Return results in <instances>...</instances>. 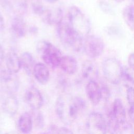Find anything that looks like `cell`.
Listing matches in <instances>:
<instances>
[{"mask_svg": "<svg viewBox=\"0 0 134 134\" xmlns=\"http://www.w3.org/2000/svg\"><path fill=\"white\" fill-rule=\"evenodd\" d=\"M27 104L34 110L40 109L43 103V98L40 91L35 87L29 88L25 94Z\"/></svg>", "mask_w": 134, "mask_h": 134, "instance_id": "8", "label": "cell"}, {"mask_svg": "<svg viewBox=\"0 0 134 134\" xmlns=\"http://www.w3.org/2000/svg\"><path fill=\"white\" fill-rule=\"evenodd\" d=\"M57 134H74L71 130L65 127L60 128L57 132Z\"/></svg>", "mask_w": 134, "mask_h": 134, "instance_id": "25", "label": "cell"}, {"mask_svg": "<svg viewBox=\"0 0 134 134\" xmlns=\"http://www.w3.org/2000/svg\"><path fill=\"white\" fill-rule=\"evenodd\" d=\"M126 98L130 106L134 105V87H127L126 91Z\"/></svg>", "mask_w": 134, "mask_h": 134, "instance_id": "24", "label": "cell"}, {"mask_svg": "<svg viewBox=\"0 0 134 134\" xmlns=\"http://www.w3.org/2000/svg\"><path fill=\"white\" fill-rule=\"evenodd\" d=\"M32 124L33 121L31 115L27 112L24 113L18 119V129L22 133L28 134L32 130Z\"/></svg>", "mask_w": 134, "mask_h": 134, "instance_id": "18", "label": "cell"}, {"mask_svg": "<svg viewBox=\"0 0 134 134\" xmlns=\"http://www.w3.org/2000/svg\"><path fill=\"white\" fill-rule=\"evenodd\" d=\"M61 69L69 75L74 74L77 70V62L72 56H62L59 66Z\"/></svg>", "mask_w": 134, "mask_h": 134, "instance_id": "13", "label": "cell"}, {"mask_svg": "<svg viewBox=\"0 0 134 134\" xmlns=\"http://www.w3.org/2000/svg\"><path fill=\"white\" fill-rule=\"evenodd\" d=\"M122 17L125 23L131 30L134 31V6L128 5L122 11Z\"/></svg>", "mask_w": 134, "mask_h": 134, "instance_id": "20", "label": "cell"}, {"mask_svg": "<svg viewBox=\"0 0 134 134\" xmlns=\"http://www.w3.org/2000/svg\"><path fill=\"white\" fill-rule=\"evenodd\" d=\"M57 33L61 41L76 51H80L83 45V38L71 26L63 20L57 25Z\"/></svg>", "mask_w": 134, "mask_h": 134, "instance_id": "2", "label": "cell"}, {"mask_svg": "<svg viewBox=\"0 0 134 134\" xmlns=\"http://www.w3.org/2000/svg\"><path fill=\"white\" fill-rule=\"evenodd\" d=\"M123 68L115 58H108L102 63V71L105 79L109 82L117 84L121 81Z\"/></svg>", "mask_w": 134, "mask_h": 134, "instance_id": "5", "label": "cell"}, {"mask_svg": "<svg viewBox=\"0 0 134 134\" xmlns=\"http://www.w3.org/2000/svg\"><path fill=\"white\" fill-rule=\"evenodd\" d=\"M32 74L36 80L41 84L44 85L49 81L50 72L48 66L44 63L41 62L36 63Z\"/></svg>", "mask_w": 134, "mask_h": 134, "instance_id": "12", "label": "cell"}, {"mask_svg": "<svg viewBox=\"0 0 134 134\" xmlns=\"http://www.w3.org/2000/svg\"><path fill=\"white\" fill-rule=\"evenodd\" d=\"M128 63L130 68L134 71V52L129 54L128 58Z\"/></svg>", "mask_w": 134, "mask_h": 134, "instance_id": "26", "label": "cell"}, {"mask_svg": "<svg viewBox=\"0 0 134 134\" xmlns=\"http://www.w3.org/2000/svg\"><path fill=\"white\" fill-rule=\"evenodd\" d=\"M85 91L88 99L94 105H98L103 98L100 86L95 80L88 81Z\"/></svg>", "mask_w": 134, "mask_h": 134, "instance_id": "9", "label": "cell"}, {"mask_svg": "<svg viewBox=\"0 0 134 134\" xmlns=\"http://www.w3.org/2000/svg\"><path fill=\"white\" fill-rule=\"evenodd\" d=\"M83 48L86 55L91 59H96L103 53L104 43L103 40L97 36L88 35L83 41Z\"/></svg>", "mask_w": 134, "mask_h": 134, "instance_id": "6", "label": "cell"}, {"mask_svg": "<svg viewBox=\"0 0 134 134\" xmlns=\"http://www.w3.org/2000/svg\"><path fill=\"white\" fill-rule=\"evenodd\" d=\"M106 124L107 132L110 134H118L120 133L121 126L114 118L110 111L108 113Z\"/></svg>", "mask_w": 134, "mask_h": 134, "instance_id": "21", "label": "cell"}, {"mask_svg": "<svg viewBox=\"0 0 134 134\" xmlns=\"http://www.w3.org/2000/svg\"><path fill=\"white\" fill-rule=\"evenodd\" d=\"M109 111L121 126L127 122L126 109L120 98H116L114 100Z\"/></svg>", "mask_w": 134, "mask_h": 134, "instance_id": "10", "label": "cell"}, {"mask_svg": "<svg viewBox=\"0 0 134 134\" xmlns=\"http://www.w3.org/2000/svg\"><path fill=\"white\" fill-rule=\"evenodd\" d=\"M82 74L84 79L94 80L98 75V69L96 64L91 60L84 62L82 67Z\"/></svg>", "mask_w": 134, "mask_h": 134, "instance_id": "15", "label": "cell"}, {"mask_svg": "<svg viewBox=\"0 0 134 134\" xmlns=\"http://www.w3.org/2000/svg\"><path fill=\"white\" fill-rule=\"evenodd\" d=\"M41 16L43 21L48 24L58 25L63 20V13L60 8L54 10L45 9Z\"/></svg>", "mask_w": 134, "mask_h": 134, "instance_id": "14", "label": "cell"}, {"mask_svg": "<svg viewBox=\"0 0 134 134\" xmlns=\"http://www.w3.org/2000/svg\"><path fill=\"white\" fill-rule=\"evenodd\" d=\"M37 51L41 55L44 64L51 68L59 66L62 57L61 51L51 43L42 40L37 43Z\"/></svg>", "mask_w": 134, "mask_h": 134, "instance_id": "3", "label": "cell"}, {"mask_svg": "<svg viewBox=\"0 0 134 134\" xmlns=\"http://www.w3.org/2000/svg\"><path fill=\"white\" fill-rule=\"evenodd\" d=\"M128 115L130 120L134 124V105L130 106L128 110Z\"/></svg>", "mask_w": 134, "mask_h": 134, "instance_id": "27", "label": "cell"}, {"mask_svg": "<svg viewBox=\"0 0 134 134\" xmlns=\"http://www.w3.org/2000/svg\"><path fill=\"white\" fill-rule=\"evenodd\" d=\"M26 24L24 19L20 16L15 17L11 24V29L14 35L21 38L25 36L26 34Z\"/></svg>", "mask_w": 134, "mask_h": 134, "instance_id": "17", "label": "cell"}, {"mask_svg": "<svg viewBox=\"0 0 134 134\" xmlns=\"http://www.w3.org/2000/svg\"><path fill=\"white\" fill-rule=\"evenodd\" d=\"M113 1L117 3H121V2H122L124 0H113Z\"/></svg>", "mask_w": 134, "mask_h": 134, "instance_id": "30", "label": "cell"}, {"mask_svg": "<svg viewBox=\"0 0 134 134\" xmlns=\"http://www.w3.org/2000/svg\"><path fill=\"white\" fill-rule=\"evenodd\" d=\"M85 107L86 104L81 98L64 94L58 98L55 104V111L63 124L69 125L76 119Z\"/></svg>", "mask_w": 134, "mask_h": 134, "instance_id": "1", "label": "cell"}, {"mask_svg": "<svg viewBox=\"0 0 134 134\" xmlns=\"http://www.w3.org/2000/svg\"><path fill=\"white\" fill-rule=\"evenodd\" d=\"M6 68L13 74L18 73L21 68L20 57L14 50L8 51L5 57Z\"/></svg>", "mask_w": 134, "mask_h": 134, "instance_id": "11", "label": "cell"}, {"mask_svg": "<svg viewBox=\"0 0 134 134\" xmlns=\"http://www.w3.org/2000/svg\"><path fill=\"white\" fill-rule=\"evenodd\" d=\"M5 28V20L3 15L0 12V32L2 31Z\"/></svg>", "mask_w": 134, "mask_h": 134, "instance_id": "28", "label": "cell"}, {"mask_svg": "<svg viewBox=\"0 0 134 134\" xmlns=\"http://www.w3.org/2000/svg\"><path fill=\"white\" fill-rule=\"evenodd\" d=\"M88 134H106L107 132L106 121L103 115L98 112L91 113L86 124Z\"/></svg>", "mask_w": 134, "mask_h": 134, "instance_id": "7", "label": "cell"}, {"mask_svg": "<svg viewBox=\"0 0 134 134\" xmlns=\"http://www.w3.org/2000/svg\"><path fill=\"white\" fill-rule=\"evenodd\" d=\"M69 23L72 27L83 38L88 36L91 30V24L82 10L75 6H71L68 12Z\"/></svg>", "mask_w": 134, "mask_h": 134, "instance_id": "4", "label": "cell"}, {"mask_svg": "<svg viewBox=\"0 0 134 134\" xmlns=\"http://www.w3.org/2000/svg\"><path fill=\"white\" fill-rule=\"evenodd\" d=\"M99 7L102 10L107 14L109 15H113L114 12V10L113 9L111 6L109 4L107 3L106 2L101 1L99 3Z\"/></svg>", "mask_w": 134, "mask_h": 134, "instance_id": "23", "label": "cell"}, {"mask_svg": "<svg viewBox=\"0 0 134 134\" xmlns=\"http://www.w3.org/2000/svg\"><path fill=\"white\" fill-rule=\"evenodd\" d=\"M46 1L50 3H54L58 1L59 0H46Z\"/></svg>", "mask_w": 134, "mask_h": 134, "instance_id": "29", "label": "cell"}, {"mask_svg": "<svg viewBox=\"0 0 134 134\" xmlns=\"http://www.w3.org/2000/svg\"><path fill=\"white\" fill-rule=\"evenodd\" d=\"M2 107L5 112L10 116L15 115L18 109V102L17 99L12 93L4 99L2 103Z\"/></svg>", "mask_w": 134, "mask_h": 134, "instance_id": "16", "label": "cell"}, {"mask_svg": "<svg viewBox=\"0 0 134 134\" xmlns=\"http://www.w3.org/2000/svg\"><path fill=\"white\" fill-rule=\"evenodd\" d=\"M131 1H134V0H131Z\"/></svg>", "mask_w": 134, "mask_h": 134, "instance_id": "31", "label": "cell"}, {"mask_svg": "<svg viewBox=\"0 0 134 134\" xmlns=\"http://www.w3.org/2000/svg\"><path fill=\"white\" fill-rule=\"evenodd\" d=\"M121 81L127 87L133 86L134 76L129 69L127 68H123L121 76Z\"/></svg>", "mask_w": 134, "mask_h": 134, "instance_id": "22", "label": "cell"}, {"mask_svg": "<svg viewBox=\"0 0 134 134\" xmlns=\"http://www.w3.org/2000/svg\"><path fill=\"white\" fill-rule=\"evenodd\" d=\"M20 59L21 68H23L28 74L32 73L36 63L31 54L28 52H24L21 54Z\"/></svg>", "mask_w": 134, "mask_h": 134, "instance_id": "19", "label": "cell"}]
</instances>
